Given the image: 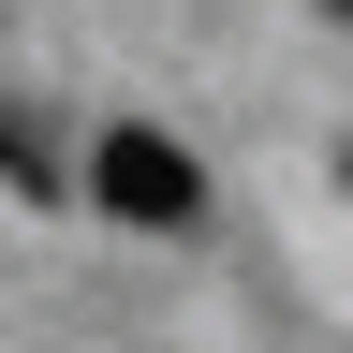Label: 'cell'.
Returning <instances> with one entry per match:
<instances>
[{"label":"cell","mask_w":353,"mask_h":353,"mask_svg":"<svg viewBox=\"0 0 353 353\" xmlns=\"http://www.w3.org/2000/svg\"><path fill=\"white\" fill-rule=\"evenodd\" d=\"M88 206L132 221V236H192V221H206V162L176 148V132H148V118H103V148H88Z\"/></svg>","instance_id":"cell-1"},{"label":"cell","mask_w":353,"mask_h":353,"mask_svg":"<svg viewBox=\"0 0 353 353\" xmlns=\"http://www.w3.org/2000/svg\"><path fill=\"white\" fill-rule=\"evenodd\" d=\"M0 176H15V192H44V176H59V162H44V132H30L15 103H0Z\"/></svg>","instance_id":"cell-2"}]
</instances>
